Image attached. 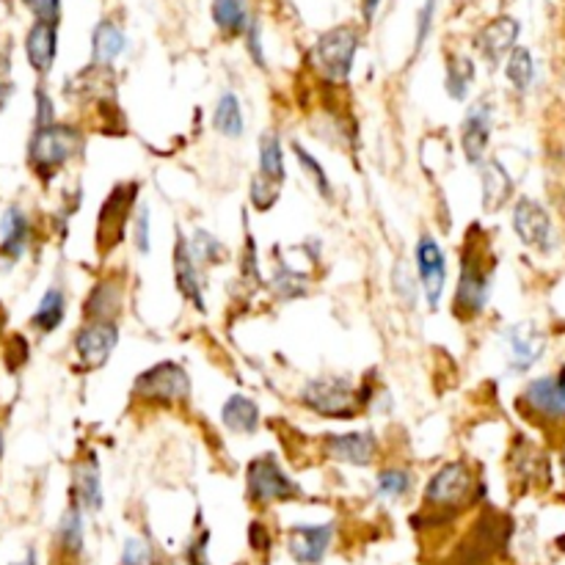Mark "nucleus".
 I'll return each mask as SVG.
<instances>
[{
	"label": "nucleus",
	"instance_id": "nucleus-1",
	"mask_svg": "<svg viewBox=\"0 0 565 565\" xmlns=\"http://www.w3.org/2000/svg\"><path fill=\"white\" fill-rule=\"evenodd\" d=\"M478 235V226H472L467 235V243H463L461 251V276H458L456 298H452V306H456V318L472 320L478 318L480 311L485 309L491 295V257L489 246L483 243V237Z\"/></svg>",
	"mask_w": 565,
	"mask_h": 565
},
{
	"label": "nucleus",
	"instance_id": "nucleus-2",
	"mask_svg": "<svg viewBox=\"0 0 565 565\" xmlns=\"http://www.w3.org/2000/svg\"><path fill=\"white\" fill-rule=\"evenodd\" d=\"M369 400V387L358 389L345 375H323L311 378L301 389V403L311 414L326 416V420H353L364 403Z\"/></svg>",
	"mask_w": 565,
	"mask_h": 565
},
{
	"label": "nucleus",
	"instance_id": "nucleus-3",
	"mask_svg": "<svg viewBox=\"0 0 565 565\" xmlns=\"http://www.w3.org/2000/svg\"><path fill=\"white\" fill-rule=\"evenodd\" d=\"M474 491V474L467 461H450L438 472L431 474L425 485V510H433L431 525H442L445 519H452L456 510L463 502L472 499Z\"/></svg>",
	"mask_w": 565,
	"mask_h": 565
},
{
	"label": "nucleus",
	"instance_id": "nucleus-4",
	"mask_svg": "<svg viewBox=\"0 0 565 565\" xmlns=\"http://www.w3.org/2000/svg\"><path fill=\"white\" fill-rule=\"evenodd\" d=\"M133 398L141 403L172 409V405H179L191 398V378H188L183 364L157 362L136 378Z\"/></svg>",
	"mask_w": 565,
	"mask_h": 565
},
{
	"label": "nucleus",
	"instance_id": "nucleus-5",
	"mask_svg": "<svg viewBox=\"0 0 565 565\" xmlns=\"http://www.w3.org/2000/svg\"><path fill=\"white\" fill-rule=\"evenodd\" d=\"M83 136L78 128L70 125H50L34 133V141L28 146V161L36 168V174L50 179L58 168H64L72 157L81 155Z\"/></svg>",
	"mask_w": 565,
	"mask_h": 565
},
{
	"label": "nucleus",
	"instance_id": "nucleus-6",
	"mask_svg": "<svg viewBox=\"0 0 565 565\" xmlns=\"http://www.w3.org/2000/svg\"><path fill=\"white\" fill-rule=\"evenodd\" d=\"M136 202H139V183H119L103 202L97 219V248L103 257L128 237L136 219Z\"/></svg>",
	"mask_w": 565,
	"mask_h": 565
},
{
	"label": "nucleus",
	"instance_id": "nucleus-7",
	"mask_svg": "<svg viewBox=\"0 0 565 565\" xmlns=\"http://www.w3.org/2000/svg\"><path fill=\"white\" fill-rule=\"evenodd\" d=\"M246 494L255 505H271V502H290L298 499L304 491L301 485L279 467L276 456L266 452V456H257L255 461L248 463L246 469Z\"/></svg>",
	"mask_w": 565,
	"mask_h": 565
},
{
	"label": "nucleus",
	"instance_id": "nucleus-8",
	"mask_svg": "<svg viewBox=\"0 0 565 565\" xmlns=\"http://www.w3.org/2000/svg\"><path fill=\"white\" fill-rule=\"evenodd\" d=\"M358 50V34L351 25H340L323 34L311 50V61L323 72V78L334 83H345L351 78L353 58Z\"/></svg>",
	"mask_w": 565,
	"mask_h": 565
},
{
	"label": "nucleus",
	"instance_id": "nucleus-9",
	"mask_svg": "<svg viewBox=\"0 0 565 565\" xmlns=\"http://www.w3.org/2000/svg\"><path fill=\"white\" fill-rule=\"evenodd\" d=\"M414 262L416 273H420V284L425 290L427 309L436 311L438 304H442V295H445L447 284V257L445 248L438 246L436 237L420 235L414 248Z\"/></svg>",
	"mask_w": 565,
	"mask_h": 565
},
{
	"label": "nucleus",
	"instance_id": "nucleus-10",
	"mask_svg": "<svg viewBox=\"0 0 565 565\" xmlns=\"http://www.w3.org/2000/svg\"><path fill=\"white\" fill-rule=\"evenodd\" d=\"M521 405L535 416H543L549 422L565 420V369L554 375H541L535 381L527 384L521 392Z\"/></svg>",
	"mask_w": 565,
	"mask_h": 565
},
{
	"label": "nucleus",
	"instance_id": "nucleus-11",
	"mask_svg": "<svg viewBox=\"0 0 565 565\" xmlns=\"http://www.w3.org/2000/svg\"><path fill=\"white\" fill-rule=\"evenodd\" d=\"M116 342H119V329L108 320H94L86 323L75 334V353L86 369H99L108 364L110 353H114Z\"/></svg>",
	"mask_w": 565,
	"mask_h": 565
},
{
	"label": "nucleus",
	"instance_id": "nucleus-12",
	"mask_svg": "<svg viewBox=\"0 0 565 565\" xmlns=\"http://www.w3.org/2000/svg\"><path fill=\"white\" fill-rule=\"evenodd\" d=\"M514 229L525 246L549 251L552 248V219L535 199L521 197L514 208Z\"/></svg>",
	"mask_w": 565,
	"mask_h": 565
},
{
	"label": "nucleus",
	"instance_id": "nucleus-13",
	"mask_svg": "<svg viewBox=\"0 0 565 565\" xmlns=\"http://www.w3.org/2000/svg\"><path fill=\"white\" fill-rule=\"evenodd\" d=\"M334 541V525H295L287 532V552L298 565H318L323 563Z\"/></svg>",
	"mask_w": 565,
	"mask_h": 565
},
{
	"label": "nucleus",
	"instance_id": "nucleus-14",
	"mask_svg": "<svg viewBox=\"0 0 565 565\" xmlns=\"http://www.w3.org/2000/svg\"><path fill=\"white\" fill-rule=\"evenodd\" d=\"M491 103L478 99L472 108H467V116L461 121V150L472 166H480L485 161V150L491 141Z\"/></svg>",
	"mask_w": 565,
	"mask_h": 565
},
{
	"label": "nucleus",
	"instance_id": "nucleus-15",
	"mask_svg": "<svg viewBox=\"0 0 565 565\" xmlns=\"http://www.w3.org/2000/svg\"><path fill=\"white\" fill-rule=\"evenodd\" d=\"M326 452L340 463L369 467L378 456V438L373 431L334 433V436H326Z\"/></svg>",
	"mask_w": 565,
	"mask_h": 565
},
{
	"label": "nucleus",
	"instance_id": "nucleus-16",
	"mask_svg": "<svg viewBox=\"0 0 565 565\" xmlns=\"http://www.w3.org/2000/svg\"><path fill=\"white\" fill-rule=\"evenodd\" d=\"M174 284H177L179 295L185 301H191L199 311H204V287H202V276H199V262L193 260L191 255V243L185 240L183 235H177V243H174Z\"/></svg>",
	"mask_w": 565,
	"mask_h": 565
},
{
	"label": "nucleus",
	"instance_id": "nucleus-17",
	"mask_svg": "<svg viewBox=\"0 0 565 565\" xmlns=\"http://www.w3.org/2000/svg\"><path fill=\"white\" fill-rule=\"evenodd\" d=\"M516 39H519V23L514 17H496L485 25L478 34L474 45L483 52V58L491 67H496L505 58V52L516 50Z\"/></svg>",
	"mask_w": 565,
	"mask_h": 565
},
{
	"label": "nucleus",
	"instance_id": "nucleus-18",
	"mask_svg": "<svg viewBox=\"0 0 565 565\" xmlns=\"http://www.w3.org/2000/svg\"><path fill=\"white\" fill-rule=\"evenodd\" d=\"M505 342L510 348V367L516 373H527V369L535 367L538 358L543 356V348H546V337L535 329L532 323H519L510 326L505 331Z\"/></svg>",
	"mask_w": 565,
	"mask_h": 565
},
{
	"label": "nucleus",
	"instance_id": "nucleus-19",
	"mask_svg": "<svg viewBox=\"0 0 565 565\" xmlns=\"http://www.w3.org/2000/svg\"><path fill=\"white\" fill-rule=\"evenodd\" d=\"M480 193H483L480 202H483L485 213H496L514 197V179H510L508 168L502 166L496 157L480 163Z\"/></svg>",
	"mask_w": 565,
	"mask_h": 565
},
{
	"label": "nucleus",
	"instance_id": "nucleus-20",
	"mask_svg": "<svg viewBox=\"0 0 565 565\" xmlns=\"http://www.w3.org/2000/svg\"><path fill=\"white\" fill-rule=\"evenodd\" d=\"M121 301H125V287H121L119 282H114V279H105V282H97L92 287L86 304H83V315L89 318V323H94V320H108V323H116Z\"/></svg>",
	"mask_w": 565,
	"mask_h": 565
},
{
	"label": "nucleus",
	"instance_id": "nucleus-21",
	"mask_svg": "<svg viewBox=\"0 0 565 565\" xmlns=\"http://www.w3.org/2000/svg\"><path fill=\"white\" fill-rule=\"evenodd\" d=\"M56 50H58L56 25L36 23L34 28L28 31V36H25V56H28L31 67H34L39 75H47V72L52 70Z\"/></svg>",
	"mask_w": 565,
	"mask_h": 565
},
{
	"label": "nucleus",
	"instance_id": "nucleus-22",
	"mask_svg": "<svg viewBox=\"0 0 565 565\" xmlns=\"http://www.w3.org/2000/svg\"><path fill=\"white\" fill-rule=\"evenodd\" d=\"M260 405L246 395H229L226 403L221 405V422L226 431L237 433V436H251L260 427Z\"/></svg>",
	"mask_w": 565,
	"mask_h": 565
},
{
	"label": "nucleus",
	"instance_id": "nucleus-23",
	"mask_svg": "<svg viewBox=\"0 0 565 565\" xmlns=\"http://www.w3.org/2000/svg\"><path fill=\"white\" fill-rule=\"evenodd\" d=\"M75 496L83 510L103 508V483H99V463L94 452H89L75 467Z\"/></svg>",
	"mask_w": 565,
	"mask_h": 565
},
{
	"label": "nucleus",
	"instance_id": "nucleus-24",
	"mask_svg": "<svg viewBox=\"0 0 565 565\" xmlns=\"http://www.w3.org/2000/svg\"><path fill=\"white\" fill-rule=\"evenodd\" d=\"M125 45H128V39H125L119 25L110 23V20H103L92 34V64L110 67L121 56Z\"/></svg>",
	"mask_w": 565,
	"mask_h": 565
},
{
	"label": "nucleus",
	"instance_id": "nucleus-25",
	"mask_svg": "<svg viewBox=\"0 0 565 565\" xmlns=\"http://www.w3.org/2000/svg\"><path fill=\"white\" fill-rule=\"evenodd\" d=\"M213 128L219 130L224 139H240V136L246 133V116H243V105L240 99H237V94H221L213 110Z\"/></svg>",
	"mask_w": 565,
	"mask_h": 565
},
{
	"label": "nucleus",
	"instance_id": "nucleus-26",
	"mask_svg": "<svg viewBox=\"0 0 565 565\" xmlns=\"http://www.w3.org/2000/svg\"><path fill=\"white\" fill-rule=\"evenodd\" d=\"M257 163H260V177L282 188L284 179H287V168H284L282 139H279L276 133L260 136V155H257Z\"/></svg>",
	"mask_w": 565,
	"mask_h": 565
},
{
	"label": "nucleus",
	"instance_id": "nucleus-27",
	"mask_svg": "<svg viewBox=\"0 0 565 565\" xmlns=\"http://www.w3.org/2000/svg\"><path fill=\"white\" fill-rule=\"evenodd\" d=\"M64 315H67V295L58 287H50L45 295H42L31 323H34V329H39L42 334H50V331H56L58 326H61Z\"/></svg>",
	"mask_w": 565,
	"mask_h": 565
},
{
	"label": "nucleus",
	"instance_id": "nucleus-28",
	"mask_svg": "<svg viewBox=\"0 0 565 565\" xmlns=\"http://www.w3.org/2000/svg\"><path fill=\"white\" fill-rule=\"evenodd\" d=\"M213 20L226 36L246 34L248 25H251L246 0H213Z\"/></svg>",
	"mask_w": 565,
	"mask_h": 565
},
{
	"label": "nucleus",
	"instance_id": "nucleus-29",
	"mask_svg": "<svg viewBox=\"0 0 565 565\" xmlns=\"http://www.w3.org/2000/svg\"><path fill=\"white\" fill-rule=\"evenodd\" d=\"M0 232H3V251H7L12 260H17L25 251V246H28L31 235L28 219L23 215V210L9 208L7 215H3V224H0Z\"/></svg>",
	"mask_w": 565,
	"mask_h": 565
},
{
	"label": "nucleus",
	"instance_id": "nucleus-30",
	"mask_svg": "<svg viewBox=\"0 0 565 565\" xmlns=\"http://www.w3.org/2000/svg\"><path fill=\"white\" fill-rule=\"evenodd\" d=\"M474 81V67L469 58L463 56H447V94H450L456 103H463L472 89Z\"/></svg>",
	"mask_w": 565,
	"mask_h": 565
},
{
	"label": "nucleus",
	"instance_id": "nucleus-31",
	"mask_svg": "<svg viewBox=\"0 0 565 565\" xmlns=\"http://www.w3.org/2000/svg\"><path fill=\"white\" fill-rule=\"evenodd\" d=\"M411 489H414V474H411L409 469L389 467L381 469L378 478H375V491H378V496H384V499H403Z\"/></svg>",
	"mask_w": 565,
	"mask_h": 565
},
{
	"label": "nucleus",
	"instance_id": "nucleus-32",
	"mask_svg": "<svg viewBox=\"0 0 565 565\" xmlns=\"http://www.w3.org/2000/svg\"><path fill=\"white\" fill-rule=\"evenodd\" d=\"M505 75L514 83L516 92H527L532 86V75H535V64H532V52L527 47H516L508 56L505 64Z\"/></svg>",
	"mask_w": 565,
	"mask_h": 565
},
{
	"label": "nucleus",
	"instance_id": "nucleus-33",
	"mask_svg": "<svg viewBox=\"0 0 565 565\" xmlns=\"http://www.w3.org/2000/svg\"><path fill=\"white\" fill-rule=\"evenodd\" d=\"M188 243H191V255L199 266H221V260L226 257L224 243L215 235H210L208 229H197Z\"/></svg>",
	"mask_w": 565,
	"mask_h": 565
},
{
	"label": "nucleus",
	"instance_id": "nucleus-34",
	"mask_svg": "<svg viewBox=\"0 0 565 565\" xmlns=\"http://www.w3.org/2000/svg\"><path fill=\"white\" fill-rule=\"evenodd\" d=\"M271 290L279 295L282 301H295V298H304L309 293L306 287V276L304 273L293 271L290 266H279L276 273L271 276Z\"/></svg>",
	"mask_w": 565,
	"mask_h": 565
},
{
	"label": "nucleus",
	"instance_id": "nucleus-35",
	"mask_svg": "<svg viewBox=\"0 0 565 565\" xmlns=\"http://www.w3.org/2000/svg\"><path fill=\"white\" fill-rule=\"evenodd\" d=\"M293 152H295V161H298V166L304 168L306 174H309V179L315 183V188H318V193L323 199H331L334 197V188H331V179L329 174H326V168L320 166V161L311 152H306L301 144H293Z\"/></svg>",
	"mask_w": 565,
	"mask_h": 565
},
{
	"label": "nucleus",
	"instance_id": "nucleus-36",
	"mask_svg": "<svg viewBox=\"0 0 565 565\" xmlns=\"http://www.w3.org/2000/svg\"><path fill=\"white\" fill-rule=\"evenodd\" d=\"M58 541L70 554H78L83 549V516L81 505H72L58 527Z\"/></svg>",
	"mask_w": 565,
	"mask_h": 565
},
{
	"label": "nucleus",
	"instance_id": "nucleus-37",
	"mask_svg": "<svg viewBox=\"0 0 565 565\" xmlns=\"http://www.w3.org/2000/svg\"><path fill=\"white\" fill-rule=\"evenodd\" d=\"M152 219H150V208L146 204H141L139 210H136V219H133V226H130V232H133V246L139 255H150L152 248Z\"/></svg>",
	"mask_w": 565,
	"mask_h": 565
},
{
	"label": "nucleus",
	"instance_id": "nucleus-38",
	"mask_svg": "<svg viewBox=\"0 0 565 565\" xmlns=\"http://www.w3.org/2000/svg\"><path fill=\"white\" fill-rule=\"evenodd\" d=\"M279 193H282V188L271 185L268 179H262L260 174H257L255 183H251V204H255L257 210H271L273 204L279 202Z\"/></svg>",
	"mask_w": 565,
	"mask_h": 565
},
{
	"label": "nucleus",
	"instance_id": "nucleus-39",
	"mask_svg": "<svg viewBox=\"0 0 565 565\" xmlns=\"http://www.w3.org/2000/svg\"><path fill=\"white\" fill-rule=\"evenodd\" d=\"M121 565H155V554L152 546L141 538H128L125 541V554H121Z\"/></svg>",
	"mask_w": 565,
	"mask_h": 565
},
{
	"label": "nucleus",
	"instance_id": "nucleus-40",
	"mask_svg": "<svg viewBox=\"0 0 565 565\" xmlns=\"http://www.w3.org/2000/svg\"><path fill=\"white\" fill-rule=\"evenodd\" d=\"M28 12L34 14L36 23L56 25L61 17V0H23Z\"/></svg>",
	"mask_w": 565,
	"mask_h": 565
},
{
	"label": "nucleus",
	"instance_id": "nucleus-41",
	"mask_svg": "<svg viewBox=\"0 0 565 565\" xmlns=\"http://www.w3.org/2000/svg\"><path fill=\"white\" fill-rule=\"evenodd\" d=\"M240 273L251 284H260V266H257V243L251 235H246V248H243V255H240Z\"/></svg>",
	"mask_w": 565,
	"mask_h": 565
},
{
	"label": "nucleus",
	"instance_id": "nucleus-42",
	"mask_svg": "<svg viewBox=\"0 0 565 565\" xmlns=\"http://www.w3.org/2000/svg\"><path fill=\"white\" fill-rule=\"evenodd\" d=\"M433 14H436V0H425V7L420 9V17H416V50H422V45L431 36Z\"/></svg>",
	"mask_w": 565,
	"mask_h": 565
},
{
	"label": "nucleus",
	"instance_id": "nucleus-43",
	"mask_svg": "<svg viewBox=\"0 0 565 565\" xmlns=\"http://www.w3.org/2000/svg\"><path fill=\"white\" fill-rule=\"evenodd\" d=\"M56 125V114H52V103L45 92H36V130L50 128Z\"/></svg>",
	"mask_w": 565,
	"mask_h": 565
},
{
	"label": "nucleus",
	"instance_id": "nucleus-44",
	"mask_svg": "<svg viewBox=\"0 0 565 565\" xmlns=\"http://www.w3.org/2000/svg\"><path fill=\"white\" fill-rule=\"evenodd\" d=\"M246 39H248V52H251V58L257 61V67H266V56H262V45H260V28H257V23L248 25L246 31Z\"/></svg>",
	"mask_w": 565,
	"mask_h": 565
},
{
	"label": "nucleus",
	"instance_id": "nucleus-45",
	"mask_svg": "<svg viewBox=\"0 0 565 565\" xmlns=\"http://www.w3.org/2000/svg\"><path fill=\"white\" fill-rule=\"evenodd\" d=\"M248 535H251V546H255L257 552H268V549H271V535H268V527L260 525V521H251V530H248Z\"/></svg>",
	"mask_w": 565,
	"mask_h": 565
},
{
	"label": "nucleus",
	"instance_id": "nucleus-46",
	"mask_svg": "<svg viewBox=\"0 0 565 565\" xmlns=\"http://www.w3.org/2000/svg\"><path fill=\"white\" fill-rule=\"evenodd\" d=\"M208 532H202L199 535V541L191 543V552H188V557H191V565H208Z\"/></svg>",
	"mask_w": 565,
	"mask_h": 565
},
{
	"label": "nucleus",
	"instance_id": "nucleus-47",
	"mask_svg": "<svg viewBox=\"0 0 565 565\" xmlns=\"http://www.w3.org/2000/svg\"><path fill=\"white\" fill-rule=\"evenodd\" d=\"M381 7V0H362V14H364V23H373L375 12Z\"/></svg>",
	"mask_w": 565,
	"mask_h": 565
},
{
	"label": "nucleus",
	"instance_id": "nucleus-48",
	"mask_svg": "<svg viewBox=\"0 0 565 565\" xmlns=\"http://www.w3.org/2000/svg\"><path fill=\"white\" fill-rule=\"evenodd\" d=\"M9 67H12V50L0 42V75H7Z\"/></svg>",
	"mask_w": 565,
	"mask_h": 565
},
{
	"label": "nucleus",
	"instance_id": "nucleus-49",
	"mask_svg": "<svg viewBox=\"0 0 565 565\" xmlns=\"http://www.w3.org/2000/svg\"><path fill=\"white\" fill-rule=\"evenodd\" d=\"M12 94H14L12 83H0V114H3V108H7V105H9Z\"/></svg>",
	"mask_w": 565,
	"mask_h": 565
},
{
	"label": "nucleus",
	"instance_id": "nucleus-50",
	"mask_svg": "<svg viewBox=\"0 0 565 565\" xmlns=\"http://www.w3.org/2000/svg\"><path fill=\"white\" fill-rule=\"evenodd\" d=\"M557 546H563V552H565V535L557 538Z\"/></svg>",
	"mask_w": 565,
	"mask_h": 565
},
{
	"label": "nucleus",
	"instance_id": "nucleus-51",
	"mask_svg": "<svg viewBox=\"0 0 565 565\" xmlns=\"http://www.w3.org/2000/svg\"><path fill=\"white\" fill-rule=\"evenodd\" d=\"M560 463H563V474H565V450H563V458H560Z\"/></svg>",
	"mask_w": 565,
	"mask_h": 565
},
{
	"label": "nucleus",
	"instance_id": "nucleus-52",
	"mask_svg": "<svg viewBox=\"0 0 565 565\" xmlns=\"http://www.w3.org/2000/svg\"><path fill=\"white\" fill-rule=\"evenodd\" d=\"M0 452H3V433H0Z\"/></svg>",
	"mask_w": 565,
	"mask_h": 565
}]
</instances>
